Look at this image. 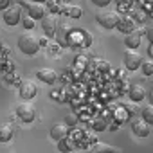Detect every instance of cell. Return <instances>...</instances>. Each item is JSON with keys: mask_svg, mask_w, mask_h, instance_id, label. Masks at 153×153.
I'll return each mask as SVG.
<instances>
[{"mask_svg": "<svg viewBox=\"0 0 153 153\" xmlns=\"http://www.w3.org/2000/svg\"><path fill=\"white\" fill-rule=\"evenodd\" d=\"M140 68L144 76H153V59H142Z\"/></svg>", "mask_w": 153, "mask_h": 153, "instance_id": "cell-20", "label": "cell"}, {"mask_svg": "<svg viewBox=\"0 0 153 153\" xmlns=\"http://www.w3.org/2000/svg\"><path fill=\"white\" fill-rule=\"evenodd\" d=\"M70 29H72V24H68V22H61V24H58V27H56V38H58V42L61 43V45H67V36H68V33H70Z\"/></svg>", "mask_w": 153, "mask_h": 153, "instance_id": "cell-13", "label": "cell"}, {"mask_svg": "<svg viewBox=\"0 0 153 153\" xmlns=\"http://www.w3.org/2000/svg\"><path fill=\"white\" fill-rule=\"evenodd\" d=\"M140 40H142V31L140 29H133L130 33H126L124 36V45L128 49H137L140 45Z\"/></svg>", "mask_w": 153, "mask_h": 153, "instance_id": "cell-8", "label": "cell"}, {"mask_svg": "<svg viewBox=\"0 0 153 153\" xmlns=\"http://www.w3.org/2000/svg\"><path fill=\"white\" fill-rule=\"evenodd\" d=\"M45 6H47V9H49V13H59L61 11V7L58 6V2L56 0H45Z\"/></svg>", "mask_w": 153, "mask_h": 153, "instance_id": "cell-23", "label": "cell"}, {"mask_svg": "<svg viewBox=\"0 0 153 153\" xmlns=\"http://www.w3.org/2000/svg\"><path fill=\"white\" fill-rule=\"evenodd\" d=\"M11 4V0H0V11H4L6 7H9Z\"/></svg>", "mask_w": 153, "mask_h": 153, "instance_id": "cell-29", "label": "cell"}, {"mask_svg": "<svg viewBox=\"0 0 153 153\" xmlns=\"http://www.w3.org/2000/svg\"><path fill=\"white\" fill-rule=\"evenodd\" d=\"M16 115L24 123H33L36 117V110L31 103H20V105H16Z\"/></svg>", "mask_w": 153, "mask_h": 153, "instance_id": "cell-5", "label": "cell"}, {"mask_svg": "<svg viewBox=\"0 0 153 153\" xmlns=\"http://www.w3.org/2000/svg\"><path fill=\"white\" fill-rule=\"evenodd\" d=\"M72 146H74V144H72L67 137H63V139H59V140H58V148H59L61 151H70V149H72Z\"/></svg>", "mask_w": 153, "mask_h": 153, "instance_id": "cell-22", "label": "cell"}, {"mask_svg": "<svg viewBox=\"0 0 153 153\" xmlns=\"http://www.w3.org/2000/svg\"><path fill=\"white\" fill-rule=\"evenodd\" d=\"M115 2H117V4H121V6H130L133 0H115Z\"/></svg>", "mask_w": 153, "mask_h": 153, "instance_id": "cell-30", "label": "cell"}, {"mask_svg": "<svg viewBox=\"0 0 153 153\" xmlns=\"http://www.w3.org/2000/svg\"><path fill=\"white\" fill-rule=\"evenodd\" d=\"M51 49H52L51 54H56V51H59V45H58V43H56V45H51Z\"/></svg>", "mask_w": 153, "mask_h": 153, "instance_id": "cell-32", "label": "cell"}, {"mask_svg": "<svg viewBox=\"0 0 153 153\" xmlns=\"http://www.w3.org/2000/svg\"><path fill=\"white\" fill-rule=\"evenodd\" d=\"M68 135V126H67V123L63 124V123H59V124H52L51 126V137L58 142L59 139H63V137H67Z\"/></svg>", "mask_w": 153, "mask_h": 153, "instance_id": "cell-14", "label": "cell"}, {"mask_svg": "<svg viewBox=\"0 0 153 153\" xmlns=\"http://www.w3.org/2000/svg\"><path fill=\"white\" fill-rule=\"evenodd\" d=\"M148 99H149V103L153 105V88H151V90L148 92Z\"/></svg>", "mask_w": 153, "mask_h": 153, "instance_id": "cell-33", "label": "cell"}, {"mask_svg": "<svg viewBox=\"0 0 153 153\" xmlns=\"http://www.w3.org/2000/svg\"><path fill=\"white\" fill-rule=\"evenodd\" d=\"M148 52H149V56L153 58V43H149V49H148Z\"/></svg>", "mask_w": 153, "mask_h": 153, "instance_id": "cell-34", "label": "cell"}, {"mask_svg": "<svg viewBox=\"0 0 153 153\" xmlns=\"http://www.w3.org/2000/svg\"><path fill=\"white\" fill-rule=\"evenodd\" d=\"M92 126H94V130L101 131V130H105V128H106V123H105V121H99V119H97V121H94V123H92Z\"/></svg>", "mask_w": 153, "mask_h": 153, "instance_id": "cell-25", "label": "cell"}, {"mask_svg": "<svg viewBox=\"0 0 153 153\" xmlns=\"http://www.w3.org/2000/svg\"><path fill=\"white\" fill-rule=\"evenodd\" d=\"M119 18H121V15L115 13V11H99V13L96 15V22H97L101 27H105V29H114V27H117Z\"/></svg>", "mask_w": 153, "mask_h": 153, "instance_id": "cell-3", "label": "cell"}, {"mask_svg": "<svg viewBox=\"0 0 153 153\" xmlns=\"http://www.w3.org/2000/svg\"><path fill=\"white\" fill-rule=\"evenodd\" d=\"M33 2H42V4H45V0H33Z\"/></svg>", "mask_w": 153, "mask_h": 153, "instance_id": "cell-35", "label": "cell"}, {"mask_svg": "<svg viewBox=\"0 0 153 153\" xmlns=\"http://www.w3.org/2000/svg\"><path fill=\"white\" fill-rule=\"evenodd\" d=\"M63 13H67L70 18H81V15H83V9L79 7V6H70V7H67V9H61Z\"/></svg>", "mask_w": 153, "mask_h": 153, "instance_id": "cell-19", "label": "cell"}, {"mask_svg": "<svg viewBox=\"0 0 153 153\" xmlns=\"http://www.w3.org/2000/svg\"><path fill=\"white\" fill-rule=\"evenodd\" d=\"M15 135V128L9 124V123H4L0 124V142H9Z\"/></svg>", "mask_w": 153, "mask_h": 153, "instance_id": "cell-17", "label": "cell"}, {"mask_svg": "<svg viewBox=\"0 0 153 153\" xmlns=\"http://www.w3.org/2000/svg\"><path fill=\"white\" fill-rule=\"evenodd\" d=\"M112 2V0H92V4H96V6H99V7H105V6H108Z\"/></svg>", "mask_w": 153, "mask_h": 153, "instance_id": "cell-27", "label": "cell"}, {"mask_svg": "<svg viewBox=\"0 0 153 153\" xmlns=\"http://www.w3.org/2000/svg\"><path fill=\"white\" fill-rule=\"evenodd\" d=\"M65 121H67V126H76V123H78L76 115H67V117H65Z\"/></svg>", "mask_w": 153, "mask_h": 153, "instance_id": "cell-26", "label": "cell"}, {"mask_svg": "<svg viewBox=\"0 0 153 153\" xmlns=\"http://www.w3.org/2000/svg\"><path fill=\"white\" fill-rule=\"evenodd\" d=\"M128 94H130V99H131L133 103H139V101H142V99H144L146 90H144V87H142L140 83H135V85H131V87H130Z\"/></svg>", "mask_w": 153, "mask_h": 153, "instance_id": "cell-15", "label": "cell"}, {"mask_svg": "<svg viewBox=\"0 0 153 153\" xmlns=\"http://www.w3.org/2000/svg\"><path fill=\"white\" fill-rule=\"evenodd\" d=\"M36 78H38L40 81L47 83V85H54L56 79H58V74H56V70H52V68H38V70H36Z\"/></svg>", "mask_w": 153, "mask_h": 153, "instance_id": "cell-9", "label": "cell"}, {"mask_svg": "<svg viewBox=\"0 0 153 153\" xmlns=\"http://www.w3.org/2000/svg\"><path fill=\"white\" fill-rule=\"evenodd\" d=\"M149 126H151L149 123H146L144 119H139V121H133V123H131V131H133L137 137H148L149 131H151Z\"/></svg>", "mask_w": 153, "mask_h": 153, "instance_id": "cell-11", "label": "cell"}, {"mask_svg": "<svg viewBox=\"0 0 153 153\" xmlns=\"http://www.w3.org/2000/svg\"><path fill=\"white\" fill-rule=\"evenodd\" d=\"M25 7H27L29 16L34 18V20H42L45 16V6L42 2H33V4H27Z\"/></svg>", "mask_w": 153, "mask_h": 153, "instance_id": "cell-12", "label": "cell"}, {"mask_svg": "<svg viewBox=\"0 0 153 153\" xmlns=\"http://www.w3.org/2000/svg\"><path fill=\"white\" fill-rule=\"evenodd\" d=\"M142 119H144L146 123L153 124V105H151V106H146V108H142Z\"/></svg>", "mask_w": 153, "mask_h": 153, "instance_id": "cell-21", "label": "cell"}, {"mask_svg": "<svg viewBox=\"0 0 153 153\" xmlns=\"http://www.w3.org/2000/svg\"><path fill=\"white\" fill-rule=\"evenodd\" d=\"M22 24H24V27L29 31V29H33V27H34V18L27 16V18H24V22H22Z\"/></svg>", "mask_w": 153, "mask_h": 153, "instance_id": "cell-24", "label": "cell"}, {"mask_svg": "<svg viewBox=\"0 0 153 153\" xmlns=\"http://www.w3.org/2000/svg\"><path fill=\"white\" fill-rule=\"evenodd\" d=\"M146 38H148V42H149V43H153V25L146 29Z\"/></svg>", "mask_w": 153, "mask_h": 153, "instance_id": "cell-28", "label": "cell"}, {"mask_svg": "<svg viewBox=\"0 0 153 153\" xmlns=\"http://www.w3.org/2000/svg\"><path fill=\"white\" fill-rule=\"evenodd\" d=\"M18 49L27 56H34L42 47H40V42L34 34H22L18 38Z\"/></svg>", "mask_w": 153, "mask_h": 153, "instance_id": "cell-2", "label": "cell"}, {"mask_svg": "<svg viewBox=\"0 0 153 153\" xmlns=\"http://www.w3.org/2000/svg\"><path fill=\"white\" fill-rule=\"evenodd\" d=\"M56 27H58V22L54 20V16H43L42 18V31L47 38H52L56 34Z\"/></svg>", "mask_w": 153, "mask_h": 153, "instance_id": "cell-10", "label": "cell"}, {"mask_svg": "<svg viewBox=\"0 0 153 153\" xmlns=\"http://www.w3.org/2000/svg\"><path fill=\"white\" fill-rule=\"evenodd\" d=\"M90 151H94V153H106V151H117L114 146H110V144H105V142H96L92 148H90Z\"/></svg>", "mask_w": 153, "mask_h": 153, "instance_id": "cell-18", "label": "cell"}, {"mask_svg": "<svg viewBox=\"0 0 153 153\" xmlns=\"http://www.w3.org/2000/svg\"><path fill=\"white\" fill-rule=\"evenodd\" d=\"M123 63H124V67H126L130 72H133V70L140 68V65H142V56H140L135 49H128V51L124 52Z\"/></svg>", "mask_w": 153, "mask_h": 153, "instance_id": "cell-4", "label": "cell"}, {"mask_svg": "<svg viewBox=\"0 0 153 153\" xmlns=\"http://www.w3.org/2000/svg\"><path fill=\"white\" fill-rule=\"evenodd\" d=\"M67 45L70 47H90L92 45V34L83 29H70L67 36Z\"/></svg>", "mask_w": 153, "mask_h": 153, "instance_id": "cell-1", "label": "cell"}, {"mask_svg": "<svg viewBox=\"0 0 153 153\" xmlns=\"http://www.w3.org/2000/svg\"><path fill=\"white\" fill-rule=\"evenodd\" d=\"M38 42H40V47H47V36H42Z\"/></svg>", "mask_w": 153, "mask_h": 153, "instance_id": "cell-31", "label": "cell"}, {"mask_svg": "<svg viewBox=\"0 0 153 153\" xmlns=\"http://www.w3.org/2000/svg\"><path fill=\"white\" fill-rule=\"evenodd\" d=\"M18 94H20L22 99L29 101V99H33V97L38 94V88H36L34 81H31V79H24V81L20 83V87H18Z\"/></svg>", "mask_w": 153, "mask_h": 153, "instance_id": "cell-7", "label": "cell"}, {"mask_svg": "<svg viewBox=\"0 0 153 153\" xmlns=\"http://www.w3.org/2000/svg\"><path fill=\"white\" fill-rule=\"evenodd\" d=\"M22 20V9L20 6H9L4 9V22L7 25H16Z\"/></svg>", "mask_w": 153, "mask_h": 153, "instance_id": "cell-6", "label": "cell"}, {"mask_svg": "<svg viewBox=\"0 0 153 153\" xmlns=\"http://www.w3.org/2000/svg\"><path fill=\"white\" fill-rule=\"evenodd\" d=\"M117 29L121 31V33H130V31H133L135 29V22H133V18L131 16H121L119 18V22H117Z\"/></svg>", "mask_w": 153, "mask_h": 153, "instance_id": "cell-16", "label": "cell"}, {"mask_svg": "<svg viewBox=\"0 0 153 153\" xmlns=\"http://www.w3.org/2000/svg\"><path fill=\"white\" fill-rule=\"evenodd\" d=\"M0 43H2V42H0Z\"/></svg>", "mask_w": 153, "mask_h": 153, "instance_id": "cell-36", "label": "cell"}]
</instances>
